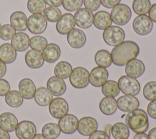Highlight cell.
Returning a JSON list of instances; mask_svg holds the SVG:
<instances>
[{"instance_id": "obj_32", "label": "cell", "mask_w": 156, "mask_h": 139, "mask_svg": "<svg viewBox=\"0 0 156 139\" xmlns=\"http://www.w3.org/2000/svg\"><path fill=\"white\" fill-rule=\"evenodd\" d=\"M94 61L99 66L109 67L112 63L111 54L105 49L99 50L94 55Z\"/></svg>"}, {"instance_id": "obj_31", "label": "cell", "mask_w": 156, "mask_h": 139, "mask_svg": "<svg viewBox=\"0 0 156 139\" xmlns=\"http://www.w3.org/2000/svg\"><path fill=\"white\" fill-rule=\"evenodd\" d=\"M111 133L115 139H126L130 135L129 127L122 123H117L112 126Z\"/></svg>"}, {"instance_id": "obj_54", "label": "cell", "mask_w": 156, "mask_h": 139, "mask_svg": "<svg viewBox=\"0 0 156 139\" xmlns=\"http://www.w3.org/2000/svg\"><path fill=\"white\" fill-rule=\"evenodd\" d=\"M112 126L111 124H107L104 127V132L109 136L110 137L111 135V131H112Z\"/></svg>"}, {"instance_id": "obj_52", "label": "cell", "mask_w": 156, "mask_h": 139, "mask_svg": "<svg viewBox=\"0 0 156 139\" xmlns=\"http://www.w3.org/2000/svg\"><path fill=\"white\" fill-rule=\"evenodd\" d=\"M133 139H149V137L144 132H140L136 133V134L134 135Z\"/></svg>"}, {"instance_id": "obj_42", "label": "cell", "mask_w": 156, "mask_h": 139, "mask_svg": "<svg viewBox=\"0 0 156 139\" xmlns=\"http://www.w3.org/2000/svg\"><path fill=\"white\" fill-rule=\"evenodd\" d=\"M62 4L66 10L74 12L82 7L83 0H63Z\"/></svg>"}, {"instance_id": "obj_36", "label": "cell", "mask_w": 156, "mask_h": 139, "mask_svg": "<svg viewBox=\"0 0 156 139\" xmlns=\"http://www.w3.org/2000/svg\"><path fill=\"white\" fill-rule=\"evenodd\" d=\"M151 6L149 0H133L132 2V9L138 15L147 13Z\"/></svg>"}, {"instance_id": "obj_41", "label": "cell", "mask_w": 156, "mask_h": 139, "mask_svg": "<svg viewBox=\"0 0 156 139\" xmlns=\"http://www.w3.org/2000/svg\"><path fill=\"white\" fill-rule=\"evenodd\" d=\"M16 34V30L13 27L8 24H4L0 28V38L3 40H9Z\"/></svg>"}, {"instance_id": "obj_21", "label": "cell", "mask_w": 156, "mask_h": 139, "mask_svg": "<svg viewBox=\"0 0 156 139\" xmlns=\"http://www.w3.org/2000/svg\"><path fill=\"white\" fill-rule=\"evenodd\" d=\"M19 91L25 99H31L34 97L36 91L35 85L29 78L21 79L18 84Z\"/></svg>"}, {"instance_id": "obj_46", "label": "cell", "mask_w": 156, "mask_h": 139, "mask_svg": "<svg viewBox=\"0 0 156 139\" xmlns=\"http://www.w3.org/2000/svg\"><path fill=\"white\" fill-rule=\"evenodd\" d=\"M88 139H110V138L104 131L96 130L89 136Z\"/></svg>"}, {"instance_id": "obj_8", "label": "cell", "mask_w": 156, "mask_h": 139, "mask_svg": "<svg viewBox=\"0 0 156 139\" xmlns=\"http://www.w3.org/2000/svg\"><path fill=\"white\" fill-rule=\"evenodd\" d=\"M132 27L138 35H146L152 31L153 23L147 15H141L135 18L132 23Z\"/></svg>"}, {"instance_id": "obj_37", "label": "cell", "mask_w": 156, "mask_h": 139, "mask_svg": "<svg viewBox=\"0 0 156 139\" xmlns=\"http://www.w3.org/2000/svg\"><path fill=\"white\" fill-rule=\"evenodd\" d=\"M43 16L46 21L51 23L57 22L62 16L61 10L56 7L49 6L43 12Z\"/></svg>"}, {"instance_id": "obj_7", "label": "cell", "mask_w": 156, "mask_h": 139, "mask_svg": "<svg viewBox=\"0 0 156 139\" xmlns=\"http://www.w3.org/2000/svg\"><path fill=\"white\" fill-rule=\"evenodd\" d=\"M47 21L43 15L34 13L27 18V27L29 31L32 34L43 33L47 27Z\"/></svg>"}, {"instance_id": "obj_39", "label": "cell", "mask_w": 156, "mask_h": 139, "mask_svg": "<svg viewBox=\"0 0 156 139\" xmlns=\"http://www.w3.org/2000/svg\"><path fill=\"white\" fill-rule=\"evenodd\" d=\"M47 39L41 35H35L30 39L29 46L32 49L38 51H43L48 45Z\"/></svg>"}, {"instance_id": "obj_55", "label": "cell", "mask_w": 156, "mask_h": 139, "mask_svg": "<svg viewBox=\"0 0 156 139\" xmlns=\"http://www.w3.org/2000/svg\"><path fill=\"white\" fill-rule=\"evenodd\" d=\"M32 139H48V138L44 137L43 134H36Z\"/></svg>"}, {"instance_id": "obj_43", "label": "cell", "mask_w": 156, "mask_h": 139, "mask_svg": "<svg viewBox=\"0 0 156 139\" xmlns=\"http://www.w3.org/2000/svg\"><path fill=\"white\" fill-rule=\"evenodd\" d=\"M83 4L86 9L91 12L97 10L101 5V0H83Z\"/></svg>"}, {"instance_id": "obj_3", "label": "cell", "mask_w": 156, "mask_h": 139, "mask_svg": "<svg viewBox=\"0 0 156 139\" xmlns=\"http://www.w3.org/2000/svg\"><path fill=\"white\" fill-rule=\"evenodd\" d=\"M102 37L106 44L109 46H116L124 41L125 32L119 26H110L104 29Z\"/></svg>"}, {"instance_id": "obj_11", "label": "cell", "mask_w": 156, "mask_h": 139, "mask_svg": "<svg viewBox=\"0 0 156 139\" xmlns=\"http://www.w3.org/2000/svg\"><path fill=\"white\" fill-rule=\"evenodd\" d=\"M37 133L34 123L27 120L20 122L15 129V134L18 139H32Z\"/></svg>"}, {"instance_id": "obj_9", "label": "cell", "mask_w": 156, "mask_h": 139, "mask_svg": "<svg viewBox=\"0 0 156 139\" xmlns=\"http://www.w3.org/2000/svg\"><path fill=\"white\" fill-rule=\"evenodd\" d=\"M51 115L56 119H60L68 112L69 107L66 101L62 98H55L49 105Z\"/></svg>"}, {"instance_id": "obj_50", "label": "cell", "mask_w": 156, "mask_h": 139, "mask_svg": "<svg viewBox=\"0 0 156 139\" xmlns=\"http://www.w3.org/2000/svg\"><path fill=\"white\" fill-rule=\"evenodd\" d=\"M7 67L5 63L0 60V78L2 77L6 73Z\"/></svg>"}, {"instance_id": "obj_18", "label": "cell", "mask_w": 156, "mask_h": 139, "mask_svg": "<svg viewBox=\"0 0 156 139\" xmlns=\"http://www.w3.org/2000/svg\"><path fill=\"white\" fill-rule=\"evenodd\" d=\"M46 87L52 95L55 96L63 95L66 90V86L65 81L63 79L57 76L51 77L47 81Z\"/></svg>"}, {"instance_id": "obj_44", "label": "cell", "mask_w": 156, "mask_h": 139, "mask_svg": "<svg viewBox=\"0 0 156 139\" xmlns=\"http://www.w3.org/2000/svg\"><path fill=\"white\" fill-rule=\"evenodd\" d=\"M10 90V86L7 80L0 78V96H5Z\"/></svg>"}, {"instance_id": "obj_35", "label": "cell", "mask_w": 156, "mask_h": 139, "mask_svg": "<svg viewBox=\"0 0 156 139\" xmlns=\"http://www.w3.org/2000/svg\"><path fill=\"white\" fill-rule=\"evenodd\" d=\"M101 90L104 95L113 98L116 97L120 91L118 83L112 80H107L102 86Z\"/></svg>"}, {"instance_id": "obj_33", "label": "cell", "mask_w": 156, "mask_h": 139, "mask_svg": "<svg viewBox=\"0 0 156 139\" xmlns=\"http://www.w3.org/2000/svg\"><path fill=\"white\" fill-rule=\"evenodd\" d=\"M6 104L12 107L17 108L21 106L23 102V97L17 90L10 91L5 96Z\"/></svg>"}, {"instance_id": "obj_15", "label": "cell", "mask_w": 156, "mask_h": 139, "mask_svg": "<svg viewBox=\"0 0 156 139\" xmlns=\"http://www.w3.org/2000/svg\"><path fill=\"white\" fill-rule=\"evenodd\" d=\"M98 124L94 118L85 116L79 119L77 131L83 136H90L93 132L97 130Z\"/></svg>"}, {"instance_id": "obj_6", "label": "cell", "mask_w": 156, "mask_h": 139, "mask_svg": "<svg viewBox=\"0 0 156 139\" xmlns=\"http://www.w3.org/2000/svg\"><path fill=\"white\" fill-rule=\"evenodd\" d=\"M89 74L88 71L85 68L76 67L69 76V82L76 88H84L89 84Z\"/></svg>"}, {"instance_id": "obj_1", "label": "cell", "mask_w": 156, "mask_h": 139, "mask_svg": "<svg viewBox=\"0 0 156 139\" xmlns=\"http://www.w3.org/2000/svg\"><path fill=\"white\" fill-rule=\"evenodd\" d=\"M140 53V48L134 41L127 40L115 46L111 52L112 63L122 66L130 60L136 59Z\"/></svg>"}, {"instance_id": "obj_47", "label": "cell", "mask_w": 156, "mask_h": 139, "mask_svg": "<svg viewBox=\"0 0 156 139\" xmlns=\"http://www.w3.org/2000/svg\"><path fill=\"white\" fill-rule=\"evenodd\" d=\"M121 0H101L102 5L108 9H111L119 4Z\"/></svg>"}, {"instance_id": "obj_20", "label": "cell", "mask_w": 156, "mask_h": 139, "mask_svg": "<svg viewBox=\"0 0 156 139\" xmlns=\"http://www.w3.org/2000/svg\"><path fill=\"white\" fill-rule=\"evenodd\" d=\"M25 62L30 68L37 69L44 65V59L40 51L34 49L28 51L25 55Z\"/></svg>"}, {"instance_id": "obj_13", "label": "cell", "mask_w": 156, "mask_h": 139, "mask_svg": "<svg viewBox=\"0 0 156 139\" xmlns=\"http://www.w3.org/2000/svg\"><path fill=\"white\" fill-rule=\"evenodd\" d=\"M108 71L105 68L96 66L92 69L89 74V82L95 87H102L107 80Z\"/></svg>"}, {"instance_id": "obj_28", "label": "cell", "mask_w": 156, "mask_h": 139, "mask_svg": "<svg viewBox=\"0 0 156 139\" xmlns=\"http://www.w3.org/2000/svg\"><path fill=\"white\" fill-rule=\"evenodd\" d=\"M117 108V102L113 97H104L99 102V109L101 112L106 115H112L114 114L116 112Z\"/></svg>"}, {"instance_id": "obj_17", "label": "cell", "mask_w": 156, "mask_h": 139, "mask_svg": "<svg viewBox=\"0 0 156 139\" xmlns=\"http://www.w3.org/2000/svg\"><path fill=\"white\" fill-rule=\"evenodd\" d=\"M67 41L73 48L79 49L83 47L87 40L84 32L79 29H73L67 34Z\"/></svg>"}, {"instance_id": "obj_14", "label": "cell", "mask_w": 156, "mask_h": 139, "mask_svg": "<svg viewBox=\"0 0 156 139\" xmlns=\"http://www.w3.org/2000/svg\"><path fill=\"white\" fill-rule=\"evenodd\" d=\"M76 25L74 16L69 13H66L62 15L56 23V30L61 35L68 34L74 29Z\"/></svg>"}, {"instance_id": "obj_45", "label": "cell", "mask_w": 156, "mask_h": 139, "mask_svg": "<svg viewBox=\"0 0 156 139\" xmlns=\"http://www.w3.org/2000/svg\"><path fill=\"white\" fill-rule=\"evenodd\" d=\"M147 114L152 118L156 119V100L151 101L147 107Z\"/></svg>"}, {"instance_id": "obj_56", "label": "cell", "mask_w": 156, "mask_h": 139, "mask_svg": "<svg viewBox=\"0 0 156 139\" xmlns=\"http://www.w3.org/2000/svg\"><path fill=\"white\" fill-rule=\"evenodd\" d=\"M1 26H1V23H0V28H1Z\"/></svg>"}, {"instance_id": "obj_25", "label": "cell", "mask_w": 156, "mask_h": 139, "mask_svg": "<svg viewBox=\"0 0 156 139\" xmlns=\"http://www.w3.org/2000/svg\"><path fill=\"white\" fill-rule=\"evenodd\" d=\"M18 122L16 117L12 113L5 112L0 115V127L7 132L14 131Z\"/></svg>"}, {"instance_id": "obj_30", "label": "cell", "mask_w": 156, "mask_h": 139, "mask_svg": "<svg viewBox=\"0 0 156 139\" xmlns=\"http://www.w3.org/2000/svg\"><path fill=\"white\" fill-rule=\"evenodd\" d=\"M73 71L71 65L66 61H60L54 67V73L55 76L62 79H67Z\"/></svg>"}, {"instance_id": "obj_22", "label": "cell", "mask_w": 156, "mask_h": 139, "mask_svg": "<svg viewBox=\"0 0 156 139\" xmlns=\"http://www.w3.org/2000/svg\"><path fill=\"white\" fill-rule=\"evenodd\" d=\"M10 25L18 31H24L27 29V18L26 15L21 11L12 13L10 16Z\"/></svg>"}, {"instance_id": "obj_26", "label": "cell", "mask_w": 156, "mask_h": 139, "mask_svg": "<svg viewBox=\"0 0 156 139\" xmlns=\"http://www.w3.org/2000/svg\"><path fill=\"white\" fill-rule=\"evenodd\" d=\"M112 21L110 15L105 11L101 10L96 12L94 15L93 24L99 30H104L112 25Z\"/></svg>"}, {"instance_id": "obj_34", "label": "cell", "mask_w": 156, "mask_h": 139, "mask_svg": "<svg viewBox=\"0 0 156 139\" xmlns=\"http://www.w3.org/2000/svg\"><path fill=\"white\" fill-rule=\"evenodd\" d=\"M42 134L48 139H56L60 135V129L58 125L54 123H49L43 126L41 129Z\"/></svg>"}, {"instance_id": "obj_57", "label": "cell", "mask_w": 156, "mask_h": 139, "mask_svg": "<svg viewBox=\"0 0 156 139\" xmlns=\"http://www.w3.org/2000/svg\"><path fill=\"white\" fill-rule=\"evenodd\" d=\"M126 139H127V138H126Z\"/></svg>"}, {"instance_id": "obj_10", "label": "cell", "mask_w": 156, "mask_h": 139, "mask_svg": "<svg viewBox=\"0 0 156 139\" xmlns=\"http://www.w3.org/2000/svg\"><path fill=\"white\" fill-rule=\"evenodd\" d=\"M76 24L81 29H88L93 24L94 15L86 8H80L74 13Z\"/></svg>"}, {"instance_id": "obj_19", "label": "cell", "mask_w": 156, "mask_h": 139, "mask_svg": "<svg viewBox=\"0 0 156 139\" xmlns=\"http://www.w3.org/2000/svg\"><path fill=\"white\" fill-rule=\"evenodd\" d=\"M145 71L144 63L137 59H134L128 62L125 67V72L127 76L134 78L141 76Z\"/></svg>"}, {"instance_id": "obj_23", "label": "cell", "mask_w": 156, "mask_h": 139, "mask_svg": "<svg viewBox=\"0 0 156 139\" xmlns=\"http://www.w3.org/2000/svg\"><path fill=\"white\" fill-rule=\"evenodd\" d=\"M30 39L29 35L24 32H18L15 34L11 40V45L13 48L19 52L27 49L29 46Z\"/></svg>"}, {"instance_id": "obj_53", "label": "cell", "mask_w": 156, "mask_h": 139, "mask_svg": "<svg viewBox=\"0 0 156 139\" xmlns=\"http://www.w3.org/2000/svg\"><path fill=\"white\" fill-rule=\"evenodd\" d=\"M147 136L149 139H156V127L149 130Z\"/></svg>"}, {"instance_id": "obj_5", "label": "cell", "mask_w": 156, "mask_h": 139, "mask_svg": "<svg viewBox=\"0 0 156 139\" xmlns=\"http://www.w3.org/2000/svg\"><path fill=\"white\" fill-rule=\"evenodd\" d=\"M118 84L120 91L126 94L136 96L140 91V84L136 78L127 75L122 76L118 81Z\"/></svg>"}, {"instance_id": "obj_12", "label": "cell", "mask_w": 156, "mask_h": 139, "mask_svg": "<svg viewBox=\"0 0 156 139\" xmlns=\"http://www.w3.org/2000/svg\"><path fill=\"white\" fill-rule=\"evenodd\" d=\"M78 119L73 114H66L58 121V125L61 132L65 134H74L78 127Z\"/></svg>"}, {"instance_id": "obj_51", "label": "cell", "mask_w": 156, "mask_h": 139, "mask_svg": "<svg viewBox=\"0 0 156 139\" xmlns=\"http://www.w3.org/2000/svg\"><path fill=\"white\" fill-rule=\"evenodd\" d=\"M0 139H10L8 132L0 127Z\"/></svg>"}, {"instance_id": "obj_48", "label": "cell", "mask_w": 156, "mask_h": 139, "mask_svg": "<svg viewBox=\"0 0 156 139\" xmlns=\"http://www.w3.org/2000/svg\"><path fill=\"white\" fill-rule=\"evenodd\" d=\"M149 13V18L150 20L156 23V3L154 4L152 6H151V8L148 12Z\"/></svg>"}, {"instance_id": "obj_29", "label": "cell", "mask_w": 156, "mask_h": 139, "mask_svg": "<svg viewBox=\"0 0 156 139\" xmlns=\"http://www.w3.org/2000/svg\"><path fill=\"white\" fill-rule=\"evenodd\" d=\"M34 100L40 106H47L52 100V94L47 88L40 87L36 90Z\"/></svg>"}, {"instance_id": "obj_2", "label": "cell", "mask_w": 156, "mask_h": 139, "mask_svg": "<svg viewBox=\"0 0 156 139\" xmlns=\"http://www.w3.org/2000/svg\"><path fill=\"white\" fill-rule=\"evenodd\" d=\"M126 123L129 128L136 133L145 132L149 128L147 115L141 109L129 112L126 116Z\"/></svg>"}, {"instance_id": "obj_38", "label": "cell", "mask_w": 156, "mask_h": 139, "mask_svg": "<svg viewBox=\"0 0 156 139\" xmlns=\"http://www.w3.org/2000/svg\"><path fill=\"white\" fill-rule=\"evenodd\" d=\"M46 3L44 0H28L27 7L28 10L34 13H41L46 9Z\"/></svg>"}, {"instance_id": "obj_24", "label": "cell", "mask_w": 156, "mask_h": 139, "mask_svg": "<svg viewBox=\"0 0 156 139\" xmlns=\"http://www.w3.org/2000/svg\"><path fill=\"white\" fill-rule=\"evenodd\" d=\"M61 54L60 47L55 43H49L43 50L42 56L44 61L52 63L60 57Z\"/></svg>"}, {"instance_id": "obj_16", "label": "cell", "mask_w": 156, "mask_h": 139, "mask_svg": "<svg viewBox=\"0 0 156 139\" xmlns=\"http://www.w3.org/2000/svg\"><path fill=\"white\" fill-rule=\"evenodd\" d=\"M118 108L124 112H130L138 109L139 101L134 96L124 95L120 96L116 101Z\"/></svg>"}, {"instance_id": "obj_40", "label": "cell", "mask_w": 156, "mask_h": 139, "mask_svg": "<svg viewBox=\"0 0 156 139\" xmlns=\"http://www.w3.org/2000/svg\"><path fill=\"white\" fill-rule=\"evenodd\" d=\"M143 94L148 101L156 100V82L150 81L146 83L143 87Z\"/></svg>"}, {"instance_id": "obj_4", "label": "cell", "mask_w": 156, "mask_h": 139, "mask_svg": "<svg viewBox=\"0 0 156 139\" xmlns=\"http://www.w3.org/2000/svg\"><path fill=\"white\" fill-rule=\"evenodd\" d=\"M132 12L130 7L124 4H118L113 7L110 12L112 21L116 24L123 26L130 20Z\"/></svg>"}, {"instance_id": "obj_49", "label": "cell", "mask_w": 156, "mask_h": 139, "mask_svg": "<svg viewBox=\"0 0 156 139\" xmlns=\"http://www.w3.org/2000/svg\"><path fill=\"white\" fill-rule=\"evenodd\" d=\"M46 4L52 7H59L62 4L63 0H44Z\"/></svg>"}, {"instance_id": "obj_27", "label": "cell", "mask_w": 156, "mask_h": 139, "mask_svg": "<svg viewBox=\"0 0 156 139\" xmlns=\"http://www.w3.org/2000/svg\"><path fill=\"white\" fill-rule=\"evenodd\" d=\"M16 58V51L10 43L0 46V60L5 64L13 63Z\"/></svg>"}]
</instances>
